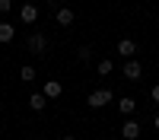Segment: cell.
<instances>
[{"label": "cell", "mask_w": 159, "mask_h": 140, "mask_svg": "<svg viewBox=\"0 0 159 140\" xmlns=\"http://www.w3.org/2000/svg\"><path fill=\"white\" fill-rule=\"evenodd\" d=\"M111 70H115V61H111V57H102V61L96 64V73H99V76H108Z\"/></svg>", "instance_id": "obj_10"}, {"label": "cell", "mask_w": 159, "mask_h": 140, "mask_svg": "<svg viewBox=\"0 0 159 140\" xmlns=\"http://www.w3.org/2000/svg\"><path fill=\"white\" fill-rule=\"evenodd\" d=\"M137 54V42L134 38H121L118 42V57H134Z\"/></svg>", "instance_id": "obj_5"}, {"label": "cell", "mask_w": 159, "mask_h": 140, "mask_svg": "<svg viewBox=\"0 0 159 140\" xmlns=\"http://www.w3.org/2000/svg\"><path fill=\"white\" fill-rule=\"evenodd\" d=\"M10 10H13V0H0V16H7Z\"/></svg>", "instance_id": "obj_14"}, {"label": "cell", "mask_w": 159, "mask_h": 140, "mask_svg": "<svg viewBox=\"0 0 159 140\" xmlns=\"http://www.w3.org/2000/svg\"><path fill=\"white\" fill-rule=\"evenodd\" d=\"M121 137L124 140H137L140 137V121H124L121 124Z\"/></svg>", "instance_id": "obj_7"}, {"label": "cell", "mask_w": 159, "mask_h": 140, "mask_svg": "<svg viewBox=\"0 0 159 140\" xmlns=\"http://www.w3.org/2000/svg\"><path fill=\"white\" fill-rule=\"evenodd\" d=\"M108 102H111V89H92V93H89V108H105V105H108Z\"/></svg>", "instance_id": "obj_1"}, {"label": "cell", "mask_w": 159, "mask_h": 140, "mask_svg": "<svg viewBox=\"0 0 159 140\" xmlns=\"http://www.w3.org/2000/svg\"><path fill=\"white\" fill-rule=\"evenodd\" d=\"M29 105H32L35 111H42V108L48 105V96H45V93H32V96H29Z\"/></svg>", "instance_id": "obj_11"}, {"label": "cell", "mask_w": 159, "mask_h": 140, "mask_svg": "<svg viewBox=\"0 0 159 140\" xmlns=\"http://www.w3.org/2000/svg\"><path fill=\"white\" fill-rule=\"evenodd\" d=\"M45 48H48V38H45L42 32H32V35H29V51H32V54H42Z\"/></svg>", "instance_id": "obj_4"}, {"label": "cell", "mask_w": 159, "mask_h": 140, "mask_svg": "<svg viewBox=\"0 0 159 140\" xmlns=\"http://www.w3.org/2000/svg\"><path fill=\"white\" fill-rule=\"evenodd\" d=\"M61 140H76V137H70V134H67V137H61Z\"/></svg>", "instance_id": "obj_18"}, {"label": "cell", "mask_w": 159, "mask_h": 140, "mask_svg": "<svg viewBox=\"0 0 159 140\" xmlns=\"http://www.w3.org/2000/svg\"><path fill=\"white\" fill-rule=\"evenodd\" d=\"M54 19H57V25H64V29H67V25H73V22H76V13H73L70 7H61V3H57Z\"/></svg>", "instance_id": "obj_2"}, {"label": "cell", "mask_w": 159, "mask_h": 140, "mask_svg": "<svg viewBox=\"0 0 159 140\" xmlns=\"http://www.w3.org/2000/svg\"><path fill=\"white\" fill-rule=\"evenodd\" d=\"M89 57H92V48L83 45V48H80V61H89Z\"/></svg>", "instance_id": "obj_15"}, {"label": "cell", "mask_w": 159, "mask_h": 140, "mask_svg": "<svg viewBox=\"0 0 159 140\" xmlns=\"http://www.w3.org/2000/svg\"><path fill=\"white\" fill-rule=\"evenodd\" d=\"M153 127H156V131H159V111H156V118H153Z\"/></svg>", "instance_id": "obj_17"}, {"label": "cell", "mask_w": 159, "mask_h": 140, "mask_svg": "<svg viewBox=\"0 0 159 140\" xmlns=\"http://www.w3.org/2000/svg\"><path fill=\"white\" fill-rule=\"evenodd\" d=\"M140 73H143V64L137 57H127L124 61V76H127V80H140Z\"/></svg>", "instance_id": "obj_3"}, {"label": "cell", "mask_w": 159, "mask_h": 140, "mask_svg": "<svg viewBox=\"0 0 159 140\" xmlns=\"http://www.w3.org/2000/svg\"><path fill=\"white\" fill-rule=\"evenodd\" d=\"M150 96H153V102H156V105H159V83L153 86V93H150Z\"/></svg>", "instance_id": "obj_16"}, {"label": "cell", "mask_w": 159, "mask_h": 140, "mask_svg": "<svg viewBox=\"0 0 159 140\" xmlns=\"http://www.w3.org/2000/svg\"><path fill=\"white\" fill-rule=\"evenodd\" d=\"M13 35H16V32H13V25H10V22H0V42H3V45L13 42Z\"/></svg>", "instance_id": "obj_12"}, {"label": "cell", "mask_w": 159, "mask_h": 140, "mask_svg": "<svg viewBox=\"0 0 159 140\" xmlns=\"http://www.w3.org/2000/svg\"><path fill=\"white\" fill-rule=\"evenodd\" d=\"M19 80H22V83H32V80H35V67H29V64H25V67L19 70Z\"/></svg>", "instance_id": "obj_13"}, {"label": "cell", "mask_w": 159, "mask_h": 140, "mask_svg": "<svg viewBox=\"0 0 159 140\" xmlns=\"http://www.w3.org/2000/svg\"><path fill=\"white\" fill-rule=\"evenodd\" d=\"M42 93H45L48 99H57V96L64 93V86H61L57 80H48V83H45V89H42Z\"/></svg>", "instance_id": "obj_8"}, {"label": "cell", "mask_w": 159, "mask_h": 140, "mask_svg": "<svg viewBox=\"0 0 159 140\" xmlns=\"http://www.w3.org/2000/svg\"><path fill=\"white\" fill-rule=\"evenodd\" d=\"M19 19H22L25 25H32V22L38 19V7H35V3H25V7H19Z\"/></svg>", "instance_id": "obj_6"}, {"label": "cell", "mask_w": 159, "mask_h": 140, "mask_svg": "<svg viewBox=\"0 0 159 140\" xmlns=\"http://www.w3.org/2000/svg\"><path fill=\"white\" fill-rule=\"evenodd\" d=\"M134 108H137V102L130 99V96H124V99H118V111H121V115H134Z\"/></svg>", "instance_id": "obj_9"}]
</instances>
